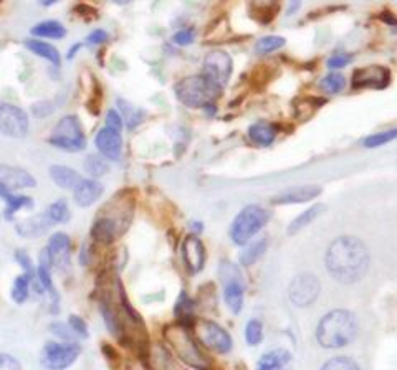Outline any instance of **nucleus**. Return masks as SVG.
Segmentation results:
<instances>
[{
	"mask_svg": "<svg viewBox=\"0 0 397 370\" xmlns=\"http://www.w3.org/2000/svg\"><path fill=\"white\" fill-rule=\"evenodd\" d=\"M325 263L328 273L343 285H354L367 273L369 253L361 240L338 237L326 250Z\"/></svg>",
	"mask_w": 397,
	"mask_h": 370,
	"instance_id": "f257e3e1",
	"label": "nucleus"
},
{
	"mask_svg": "<svg viewBox=\"0 0 397 370\" xmlns=\"http://www.w3.org/2000/svg\"><path fill=\"white\" fill-rule=\"evenodd\" d=\"M358 336V319L351 311L334 309L321 318L316 326V340L323 349H341Z\"/></svg>",
	"mask_w": 397,
	"mask_h": 370,
	"instance_id": "f03ea898",
	"label": "nucleus"
},
{
	"mask_svg": "<svg viewBox=\"0 0 397 370\" xmlns=\"http://www.w3.org/2000/svg\"><path fill=\"white\" fill-rule=\"evenodd\" d=\"M222 88L209 80L205 75L198 73L187 78H182L174 85V94L182 105L187 108H202L212 105L221 96Z\"/></svg>",
	"mask_w": 397,
	"mask_h": 370,
	"instance_id": "7ed1b4c3",
	"label": "nucleus"
},
{
	"mask_svg": "<svg viewBox=\"0 0 397 370\" xmlns=\"http://www.w3.org/2000/svg\"><path fill=\"white\" fill-rule=\"evenodd\" d=\"M268 220H270V212L265 210L260 205H247L232 221V241L238 246L247 245L268 224Z\"/></svg>",
	"mask_w": 397,
	"mask_h": 370,
	"instance_id": "20e7f679",
	"label": "nucleus"
},
{
	"mask_svg": "<svg viewBox=\"0 0 397 370\" xmlns=\"http://www.w3.org/2000/svg\"><path fill=\"white\" fill-rule=\"evenodd\" d=\"M48 142L57 149L65 152H81L86 147V138L83 126L74 114L63 116L53 127Z\"/></svg>",
	"mask_w": 397,
	"mask_h": 370,
	"instance_id": "39448f33",
	"label": "nucleus"
},
{
	"mask_svg": "<svg viewBox=\"0 0 397 370\" xmlns=\"http://www.w3.org/2000/svg\"><path fill=\"white\" fill-rule=\"evenodd\" d=\"M218 278L223 285V301L227 307L234 314H240L243 309V299H245V283L238 265L232 261H222L218 266Z\"/></svg>",
	"mask_w": 397,
	"mask_h": 370,
	"instance_id": "423d86ee",
	"label": "nucleus"
},
{
	"mask_svg": "<svg viewBox=\"0 0 397 370\" xmlns=\"http://www.w3.org/2000/svg\"><path fill=\"white\" fill-rule=\"evenodd\" d=\"M165 339H167V342L171 344L174 352L177 353V357H179L182 362L190 365V367L204 369L209 365L204 360V357H202L201 351H198L196 340L190 337L185 327L182 326L169 327L167 331H165Z\"/></svg>",
	"mask_w": 397,
	"mask_h": 370,
	"instance_id": "0eeeda50",
	"label": "nucleus"
},
{
	"mask_svg": "<svg viewBox=\"0 0 397 370\" xmlns=\"http://www.w3.org/2000/svg\"><path fill=\"white\" fill-rule=\"evenodd\" d=\"M80 345L74 344L73 340L68 342H47L41 349V364L47 369L60 370L66 369L73 364L80 356Z\"/></svg>",
	"mask_w": 397,
	"mask_h": 370,
	"instance_id": "6e6552de",
	"label": "nucleus"
},
{
	"mask_svg": "<svg viewBox=\"0 0 397 370\" xmlns=\"http://www.w3.org/2000/svg\"><path fill=\"white\" fill-rule=\"evenodd\" d=\"M30 131V119L19 106L0 101V133L7 138L23 139Z\"/></svg>",
	"mask_w": 397,
	"mask_h": 370,
	"instance_id": "1a4fd4ad",
	"label": "nucleus"
},
{
	"mask_svg": "<svg viewBox=\"0 0 397 370\" xmlns=\"http://www.w3.org/2000/svg\"><path fill=\"white\" fill-rule=\"evenodd\" d=\"M232 69H234V61H232L229 53L223 50H212L205 55L201 73L223 89L229 83Z\"/></svg>",
	"mask_w": 397,
	"mask_h": 370,
	"instance_id": "9d476101",
	"label": "nucleus"
},
{
	"mask_svg": "<svg viewBox=\"0 0 397 370\" xmlns=\"http://www.w3.org/2000/svg\"><path fill=\"white\" fill-rule=\"evenodd\" d=\"M320 281L314 274L303 273L293 278L288 287V298L296 307H308L320 296Z\"/></svg>",
	"mask_w": 397,
	"mask_h": 370,
	"instance_id": "9b49d317",
	"label": "nucleus"
},
{
	"mask_svg": "<svg viewBox=\"0 0 397 370\" xmlns=\"http://www.w3.org/2000/svg\"><path fill=\"white\" fill-rule=\"evenodd\" d=\"M196 336L205 347L217 353H229L232 351V337L225 329L212 323V320L202 319L196 324Z\"/></svg>",
	"mask_w": 397,
	"mask_h": 370,
	"instance_id": "f8f14e48",
	"label": "nucleus"
},
{
	"mask_svg": "<svg viewBox=\"0 0 397 370\" xmlns=\"http://www.w3.org/2000/svg\"><path fill=\"white\" fill-rule=\"evenodd\" d=\"M37 185L35 177L20 167L0 164V197L22 188H33Z\"/></svg>",
	"mask_w": 397,
	"mask_h": 370,
	"instance_id": "ddd939ff",
	"label": "nucleus"
},
{
	"mask_svg": "<svg viewBox=\"0 0 397 370\" xmlns=\"http://www.w3.org/2000/svg\"><path fill=\"white\" fill-rule=\"evenodd\" d=\"M389 81H391V73H389V69L379 67V65H372V67H364L356 69L353 75V88L383 89L389 85Z\"/></svg>",
	"mask_w": 397,
	"mask_h": 370,
	"instance_id": "4468645a",
	"label": "nucleus"
},
{
	"mask_svg": "<svg viewBox=\"0 0 397 370\" xmlns=\"http://www.w3.org/2000/svg\"><path fill=\"white\" fill-rule=\"evenodd\" d=\"M94 144H96L99 154L103 157L111 160V162H118L121 159V152H123V138H121V131H116L113 127H101L99 133L96 134V139H94Z\"/></svg>",
	"mask_w": 397,
	"mask_h": 370,
	"instance_id": "2eb2a0df",
	"label": "nucleus"
},
{
	"mask_svg": "<svg viewBox=\"0 0 397 370\" xmlns=\"http://www.w3.org/2000/svg\"><path fill=\"white\" fill-rule=\"evenodd\" d=\"M47 248L50 253V260H52V266H55L60 271L70 268V263H72V245H70V238L66 233H53L50 237Z\"/></svg>",
	"mask_w": 397,
	"mask_h": 370,
	"instance_id": "dca6fc26",
	"label": "nucleus"
},
{
	"mask_svg": "<svg viewBox=\"0 0 397 370\" xmlns=\"http://www.w3.org/2000/svg\"><path fill=\"white\" fill-rule=\"evenodd\" d=\"M182 258L190 273H201L205 265V248L202 245L201 238L190 235L182 243Z\"/></svg>",
	"mask_w": 397,
	"mask_h": 370,
	"instance_id": "f3484780",
	"label": "nucleus"
},
{
	"mask_svg": "<svg viewBox=\"0 0 397 370\" xmlns=\"http://www.w3.org/2000/svg\"><path fill=\"white\" fill-rule=\"evenodd\" d=\"M103 191H105L103 184L98 182L93 177H90V179H80V182L74 185L73 188L74 202L83 208L91 207L94 202H98L99 197L103 195Z\"/></svg>",
	"mask_w": 397,
	"mask_h": 370,
	"instance_id": "a211bd4d",
	"label": "nucleus"
},
{
	"mask_svg": "<svg viewBox=\"0 0 397 370\" xmlns=\"http://www.w3.org/2000/svg\"><path fill=\"white\" fill-rule=\"evenodd\" d=\"M321 194V187L318 185H300V187L288 188L281 194L273 197L272 202L276 205H289V204H305L312 202Z\"/></svg>",
	"mask_w": 397,
	"mask_h": 370,
	"instance_id": "6ab92c4d",
	"label": "nucleus"
},
{
	"mask_svg": "<svg viewBox=\"0 0 397 370\" xmlns=\"http://www.w3.org/2000/svg\"><path fill=\"white\" fill-rule=\"evenodd\" d=\"M52 225H53L52 220L48 219L47 213H43V215H33L30 217V219L19 221L15 228L20 237L37 238V237L43 235L45 232H48V228L52 227Z\"/></svg>",
	"mask_w": 397,
	"mask_h": 370,
	"instance_id": "aec40b11",
	"label": "nucleus"
},
{
	"mask_svg": "<svg viewBox=\"0 0 397 370\" xmlns=\"http://www.w3.org/2000/svg\"><path fill=\"white\" fill-rule=\"evenodd\" d=\"M25 48L30 50L33 55L47 60L48 63L53 65V67L58 68L61 65L60 52H58V48L53 47L52 43L43 42V40H40V39H28L27 42H25Z\"/></svg>",
	"mask_w": 397,
	"mask_h": 370,
	"instance_id": "412c9836",
	"label": "nucleus"
},
{
	"mask_svg": "<svg viewBox=\"0 0 397 370\" xmlns=\"http://www.w3.org/2000/svg\"><path fill=\"white\" fill-rule=\"evenodd\" d=\"M248 138L256 146H270L276 139V127L268 121H256L248 127Z\"/></svg>",
	"mask_w": 397,
	"mask_h": 370,
	"instance_id": "4be33fe9",
	"label": "nucleus"
},
{
	"mask_svg": "<svg viewBox=\"0 0 397 370\" xmlns=\"http://www.w3.org/2000/svg\"><path fill=\"white\" fill-rule=\"evenodd\" d=\"M30 34L37 39L61 40L66 36V28L58 20H43L30 28Z\"/></svg>",
	"mask_w": 397,
	"mask_h": 370,
	"instance_id": "5701e85b",
	"label": "nucleus"
},
{
	"mask_svg": "<svg viewBox=\"0 0 397 370\" xmlns=\"http://www.w3.org/2000/svg\"><path fill=\"white\" fill-rule=\"evenodd\" d=\"M50 177L60 188H72V191L81 179L78 172L68 166H52L50 167Z\"/></svg>",
	"mask_w": 397,
	"mask_h": 370,
	"instance_id": "b1692460",
	"label": "nucleus"
},
{
	"mask_svg": "<svg viewBox=\"0 0 397 370\" xmlns=\"http://www.w3.org/2000/svg\"><path fill=\"white\" fill-rule=\"evenodd\" d=\"M116 232H118V227H116V221L111 219H98L91 227V238L98 243L108 245L114 240Z\"/></svg>",
	"mask_w": 397,
	"mask_h": 370,
	"instance_id": "393cba45",
	"label": "nucleus"
},
{
	"mask_svg": "<svg viewBox=\"0 0 397 370\" xmlns=\"http://www.w3.org/2000/svg\"><path fill=\"white\" fill-rule=\"evenodd\" d=\"M289 360H292V353L285 351V349H275V351L263 353L256 367L260 370H275L285 367Z\"/></svg>",
	"mask_w": 397,
	"mask_h": 370,
	"instance_id": "a878e982",
	"label": "nucleus"
},
{
	"mask_svg": "<svg viewBox=\"0 0 397 370\" xmlns=\"http://www.w3.org/2000/svg\"><path fill=\"white\" fill-rule=\"evenodd\" d=\"M323 210H325V205L318 204V205H313V207H309L308 210H305L303 213H300V215H298L296 219L288 225V228H287L288 235H296V233H300L301 230L308 227V225L312 224L316 217H320Z\"/></svg>",
	"mask_w": 397,
	"mask_h": 370,
	"instance_id": "bb28decb",
	"label": "nucleus"
},
{
	"mask_svg": "<svg viewBox=\"0 0 397 370\" xmlns=\"http://www.w3.org/2000/svg\"><path fill=\"white\" fill-rule=\"evenodd\" d=\"M248 243H250V241H248ZM267 246H268L267 238H258V240L252 241V243L243 250L242 254H240V265L242 266L255 265V263L263 257L265 252H267Z\"/></svg>",
	"mask_w": 397,
	"mask_h": 370,
	"instance_id": "cd10ccee",
	"label": "nucleus"
},
{
	"mask_svg": "<svg viewBox=\"0 0 397 370\" xmlns=\"http://www.w3.org/2000/svg\"><path fill=\"white\" fill-rule=\"evenodd\" d=\"M116 102H118L119 114L123 116V121L126 122L128 129H134L136 126L143 122V119H144V111L143 109L136 108V106H132L131 102H128L126 100H121V98H118Z\"/></svg>",
	"mask_w": 397,
	"mask_h": 370,
	"instance_id": "c85d7f7f",
	"label": "nucleus"
},
{
	"mask_svg": "<svg viewBox=\"0 0 397 370\" xmlns=\"http://www.w3.org/2000/svg\"><path fill=\"white\" fill-rule=\"evenodd\" d=\"M2 199L6 200V219L10 220L14 217V213H17L20 208H32L33 207V200L30 197L19 195L17 192H12V194L2 195Z\"/></svg>",
	"mask_w": 397,
	"mask_h": 370,
	"instance_id": "c756f323",
	"label": "nucleus"
},
{
	"mask_svg": "<svg viewBox=\"0 0 397 370\" xmlns=\"http://www.w3.org/2000/svg\"><path fill=\"white\" fill-rule=\"evenodd\" d=\"M33 279L32 276H28L27 273H22L20 276L15 278L14 285H12V299L17 304H23L30 296V286H32Z\"/></svg>",
	"mask_w": 397,
	"mask_h": 370,
	"instance_id": "7c9ffc66",
	"label": "nucleus"
},
{
	"mask_svg": "<svg viewBox=\"0 0 397 370\" xmlns=\"http://www.w3.org/2000/svg\"><path fill=\"white\" fill-rule=\"evenodd\" d=\"M85 171L88 172V175L93 177V179H99V177L108 174L110 164H108V159L103 157L101 154H90L85 160Z\"/></svg>",
	"mask_w": 397,
	"mask_h": 370,
	"instance_id": "2f4dec72",
	"label": "nucleus"
},
{
	"mask_svg": "<svg viewBox=\"0 0 397 370\" xmlns=\"http://www.w3.org/2000/svg\"><path fill=\"white\" fill-rule=\"evenodd\" d=\"M285 43H287V40H285L283 36L267 35L262 36V39L255 43V52L258 53V55H268V53H273L280 50V48H283Z\"/></svg>",
	"mask_w": 397,
	"mask_h": 370,
	"instance_id": "473e14b6",
	"label": "nucleus"
},
{
	"mask_svg": "<svg viewBox=\"0 0 397 370\" xmlns=\"http://www.w3.org/2000/svg\"><path fill=\"white\" fill-rule=\"evenodd\" d=\"M321 89L329 94H339L346 88V78L338 72H331L320 81Z\"/></svg>",
	"mask_w": 397,
	"mask_h": 370,
	"instance_id": "72a5a7b5",
	"label": "nucleus"
},
{
	"mask_svg": "<svg viewBox=\"0 0 397 370\" xmlns=\"http://www.w3.org/2000/svg\"><path fill=\"white\" fill-rule=\"evenodd\" d=\"M47 217L52 220V224H63L70 219V208L68 202L65 199H58L53 204L48 205L47 208Z\"/></svg>",
	"mask_w": 397,
	"mask_h": 370,
	"instance_id": "f704fd0d",
	"label": "nucleus"
},
{
	"mask_svg": "<svg viewBox=\"0 0 397 370\" xmlns=\"http://www.w3.org/2000/svg\"><path fill=\"white\" fill-rule=\"evenodd\" d=\"M397 139V127L394 129H387V131H380V133L371 134L364 139L363 146L367 147V149H376V147L386 146V144L396 141Z\"/></svg>",
	"mask_w": 397,
	"mask_h": 370,
	"instance_id": "c9c22d12",
	"label": "nucleus"
},
{
	"mask_svg": "<svg viewBox=\"0 0 397 370\" xmlns=\"http://www.w3.org/2000/svg\"><path fill=\"white\" fill-rule=\"evenodd\" d=\"M263 339V324L258 319H250L245 327V340L248 345H258Z\"/></svg>",
	"mask_w": 397,
	"mask_h": 370,
	"instance_id": "e433bc0d",
	"label": "nucleus"
},
{
	"mask_svg": "<svg viewBox=\"0 0 397 370\" xmlns=\"http://www.w3.org/2000/svg\"><path fill=\"white\" fill-rule=\"evenodd\" d=\"M323 370H359V364L349 357L336 356L323 364Z\"/></svg>",
	"mask_w": 397,
	"mask_h": 370,
	"instance_id": "4c0bfd02",
	"label": "nucleus"
},
{
	"mask_svg": "<svg viewBox=\"0 0 397 370\" xmlns=\"http://www.w3.org/2000/svg\"><path fill=\"white\" fill-rule=\"evenodd\" d=\"M196 36H197V30L192 27H187V28H181V30H177L176 34L172 35V43L177 45V47H189V45H192L196 42Z\"/></svg>",
	"mask_w": 397,
	"mask_h": 370,
	"instance_id": "58836bf2",
	"label": "nucleus"
},
{
	"mask_svg": "<svg viewBox=\"0 0 397 370\" xmlns=\"http://www.w3.org/2000/svg\"><path fill=\"white\" fill-rule=\"evenodd\" d=\"M354 56L351 55V53H334V55H331L328 61H326V67H328L331 72H336V69H341L347 67V65L353 63Z\"/></svg>",
	"mask_w": 397,
	"mask_h": 370,
	"instance_id": "ea45409f",
	"label": "nucleus"
},
{
	"mask_svg": "<svg viewBox=\"0 0 397 370\" xmlns=\"http://www.w3.org/2000/svg\"><path fill=\"white\" fill-rule=\"evenodd\" d=\"M192 301L189 299V296L185 293H182L177 299L176 304V314L179 319H189L192 316Z\"/></svg>",
	"mask_w": 397,
	"mask_h": 370,
	"instance_id": "a19ab883",
	"label": "nucleus"
},
{
	"mask_svg": "<svg viewBox=\"0 0 397 370\" xmlns=\"http://www.w3.org/2000/svg\"><path fill=\"white\" fill-rule=\"evenodd\" d=\"M252 3H254V7L256 10L262 12L263 15H270L273 17V12H276L280 6V0H252Z\"/></svg>",
	"mask_w": 397,
	"mask_h": 370,
	"instance_id": "79ce46f5",
	"label": "nucleus"
},
{
	"mask_svg": "<svg viewBox=\"0 0 397 370\" xmlns=\"http://www.w3.org/2000/svg\"><path fill=\"white\" fill-rule=\"evenodd\" d=\"M15 260L19 261V265H20V266H22L23 273H27L28 276H32L33 281H35L37 273H35V270H33V265H32L30 257H28V254L25 253V252H22V250H19V252L15 253Z\"/></svg>",
	"mask_w": 397,
	"mask_h": 370,
	"instance_id": "37998d69",
	"label": "nucleus"
},
{
	"mask_svg": "<svg viewBox=\"0 0 397 370\" xmlns=\"http://www.w3.org/2000/svg\"><path fill=\"white\" fill-rule=\"evenodd\" d=\"M50 329H52V332L55 334L57 337H60V339H63V340H73L74 339V332H73V329L70 327V324L66 326V324L63 323H53L52 326H50Z\"/></svg>",
	"mask_w": 397,
	"mask_h": 370,
	"instance_id": "c03bdc74",
	"label": "nucleus"
},
{
	"mask_svg": "<svg viewBox=\"0 0 397 370\" xmlns=\"http://www.w3.org/2000/svg\"><path fill=\"white\" fill-rule=\"evenodd\" d=\"M68 324L78 337H88V326H86V323L81 318H78V316H70Z\"/></svg>",
	"mask_w": 397,
	"mask_h": 370,
	"instance_id": "a18cd8bd",
	"label": "nucleus"
},
{
	"mask_svg": "<svg viewBox=\"0 0 397 370\" xmlns=\"http://www.w3.org/2000/svg\"><path fill=\"white\" fill-rule=\"evenodd\" d=\"M108 39H110L108 32L101 30V28H96V30H93L88 36H86V45H90V47H98V45L106 43Z\"/></svg>",
	"mask_w": 397,
	"mask_h": 370,
	"instance_id": "49530a36",
	"label": "nucleus"
},
{
	"mask_svg": "<svg viewBox=\"0 0 397 370\" xmlns=\"http://www.w3.org/2000/svg\"><path fill=\"white\" fill-rule=\"evenodd\" d=\"M123 116L118 113L116 109H110L106 113V119H105V126L108 127H113L116 131H121L123 129Z\"/></svg>",
	"mask_w": 397,
	"mask_h": 370,
	"instance_id": "de8ad7c7",
	"label": "nucleus"
},
{
	"mask_svg": "<svg viewBox=\"0 0 397 370\" xmlns=\"http://www.w3.org/2000/svg\"><path fill=\"white\" fill-rule=\"evenodd\" d=\"M20 362L8 353H0V370H19Z\"/></svg>",
	"mask_w": 397,
	"mask_h": 370,
	"instance_id": "09e8293b",
	"label": "nucleus"
},
{
	"mask_svg": "<svg viewBox=\"0 0 397 370\" xmlns=\"http://www.w3.org/2000/svg\"><path fill=\"white\" fill-rule=\"evenodd\" d=\"M300 6H301V0H292L289 2V9H288V15H293L295 12L300 9Z\"/></svg>",
	"mask_w": 397,
	"mask_h": 370,
	"instance_id": "8fccbe9b",
	"label": "nucleus"
},
{
	"mask_svg": "<svg viewBox=\"0 0 397 370\" xmlns=\"http://www.w3.org/2000/svg\"><path fill=\"white\" fill-rule=\"evenodd\" d=\"M80 48H81V43H74L72 48H70V52H68V55H66V58L68 60H72L74 55H77L78 52H80Z\"/></svg>",
	"mask_w": 397,
	"mask_h": 370,
	"instance_id": "3c124183",
	"label": "nucleus"
},
{
	"mask_svg": "<svg viewBox=\"0 0 397 370\" xmlns=\"http://www.w3.org/2000/svg\"><path fill=\"white\" fill-rule=\"evenodd\" d=\"M37 2H39L41 7H52V6H55V3L60 2V0H37Z\"/></svg>",
	"mask_w": 397,
	"mask_h": 370,
	"instance_id": "603ef678",
	"label": "nucleus"
},
{
	"mask_svg": "<svg viewBox=\"0 0 397 370\" xmlns=\"http://www.w3.org/2000/svg\"><path fill=\"white\" fill-rule=\"evenodd\" d=\"M114 3H118V6H128V3H131L132 0H113Z\"/></svg>",
	"mask_w": 397,
	"mask_h": 370,
	"instance_id": "864d4df0",
	"label": "nucleus"
}]
</instances>
